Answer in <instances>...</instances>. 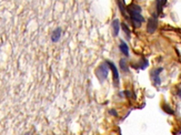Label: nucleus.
Instances as JSON below:
<instances>
[{"label":"nucleus","mask_w":181,"mask_h":135,"mask_svg":"<svg viewBox=\"0 0 181 135\" xmlns=\"http://www.w3.org/2000/svg\"><path fill=\"white\" fill-rule=\"evenodd\" d=\"M120 27H121V23L119 22L118 19H114L112 21V30H113V36L117 37L119 34V31H120Z\"/></svg>","instance_id":"0eeeda50"},{"label":"nucleus","mask_w":181,"mask_h":135,"mask_svg":"<svg viewBox=\"0 0 181 135\" xmlns=\"http://www.w3.org/2000/svg\"><path fill=\"white\" fill-rule=\"evenodd\" d=\"M162 68H158V69H154L151 71V79L153 81V83L156 86H159L161 83V80H160V73L162 72Z\"/></svg>","instance_id":"20e7f679"},{"label":"nucleus","mask_w":181,"mask_h":135,"mask_svg":"<svg viewBox=\"0 0 181 135\" xmlns=\"http://www.w3.org/2000/svg\"><path fill=\"white\" fill-rule=\"evenodd\" d=\"M110 113H111V114H113V115H114V116H117V115H118V114H117V113H116V111H114V110H111V111H110Z\"/></svg>","instance_id":"ddd939ff"},{"label":"nucleus","mask_w":181,"mask_h":135,"mask_svg":"<svg viewBox=\"0 0 181 135\" xmlns=\"http://www.w3.org/2000/svg\"><path fill=\"white\" fill-rule=\"evenodd\" d=\"M157 16H158V14H154V16H152L150 19L148 20V23H147V31L149 32V33H153V32H156L157 28H158Z\"/></svg>","instance_id":"7ed1b4c3"},{"label":"nucleus","mask_w":181,"mask_h":135,"mask_svg":"<svg viewBox=\"0 0 181 135\" xmlns=\"http://www.w3.org/2000/svg\"><path fill=\"white\" fill-rule=\"evenodd\" d=\"M121 28L123 29V31H124V33H126V36H127V38H129L130 39V37H131V32L130 30H129V28H128V26L126 24V23H121Z\"/></svg>","instance_id":"9d476101"},{"label":"nucleus","mask_w":181,"mask_h":135,"mask_svg":"<svg viewBox=\"0 0 181 135\" xmlns=\"http://www.w3.org/2000/svg\"><path fill=\"white\" fill-rule=\"evenodd\" d=\"M127 11L130 14V19L133 22V26L136 28H139L141 23L144 21L142 14H141V7L136 5V3H132V5L127 7Z\"/></svg>","instance_id":"f257e3e1"},{"label":"nucleus","mask_w":181,"mask_h":135,"mask_svg":"<svg viewBox=\"0 0 181 135\" xmlns=\"http://www.w3.org/2000/svg\"><path fill=\"white\" fill-rule=\"evenodd\" d=\"M163 110L167 111V113H169V114H173V111L171 110L170 107H168V105H163Z\"/></svg>","instance_id":"f8f14e48"},{"label":"nucleus","mask_w":181,"mask_h":135,"mask_svg":"<svg viewBox=\"0 0 181 135\" xmlns=\"http://www.w3.org/2000/svg\"><path fill=\"white\" fill-rule=\"evenodd\" d=\"M61 29L60 28H57V29H55L53 32L51 33V41L52 42H58L60 40L61 38Z\"/></svg>","instance_id":"423d86ee"},{"label":"nucleus","mask_w":181,"mask_h":135,"mask_svg":"<svg viewBox=\"0 0 181 135\" xmlns=\"http://www.w3.org/2000/svg\"><path fill=\"white\" fill-rule=\"evenodd\" d=\"M117 2H118V6H119V9L120 11L122 12V14H123V17H126V18H128V16H127V9H126V7H124V3H123V1L122 0H117Z\"/></svg>","instance_id":"1a4fd4ad"},{"label":"nucleus","mask_w":181,"mask_h":135,"mask_svg":"<svg viewBox=\"0 0 181 135\" xmlns=\"http://www.w3.org/2000/svg\"><path fill=\"white\" fill-rule=\"evenodd\" d=\"M106 62L108 63L109 68H110L111 71H112V74H113V81H114L116 86H118V85H119V72H118V69L116 68L114 63L110 62V61H106Z\"/></svg>","instance_id":"39448f33"},{"label":"nucleus","mask_w":181,"mask_h":135,"mask_svg":"<svg viewBox=\"0 0 181 135\" xmlns=\"http://www.w3.org/2000/svg\"><path fill=\"white\" fill-rule=\"evenodd\" d=\"M119 48H120V51L126 55V57H128L129 55V47H128V44L126 43L124 41H121L120 42V45H119Z\"/></svg>","instance_id":"6e6552de"},{"label":"nucleus","mask_w":181,"mask_h":135,"mask_svg":"<svg viewBox=\"0 0 181 135\" xmlns=\"http://www.w3.org/2000/svg\"><path fill=\"white\" fill-rule=\"evenodd\" d=\"M25 135H30V133H26Z\"/></svg>","instance_id":"2eb2a0df"},{"label":"nucleus","mask_w":181,"mask_h":135,"mask_svg":"<svg viewBox=\"0 0 181 135\" xmlns=\"http://www.w3.org/2000/svg\"><path fill=\"white\" fill-rule=\"evenodd\" d=\"M108 72H109V68H108V63L107 62L102 63L100 67L97 69L96 74H97L98 79L100 80V82L104 81V80L107 79V76H108Z\"/></svg>","instance_id":"f03ea898"},{"label":"nucleus","mask_w":181,"mask_h":135,"mask_svg":"<svg viewBox=\"0 0 181 135\" xmlns=\"http://www.w3.org/2000/svg\"><path fill=\"white\" fill-rule=\"evenodd\" d=\"M177 94H178V96H179V97L181 99V89H179V90H178V93H177Z\"/></svg>","instance_id":"4468645a"},{"label":"nucleus","mask_w":181,"mask_h":135,"mask_svg":"<svg viewBox=\"0 0 181 135\" xmlns=\"http://www.w3.org/2000/svg\"><path fill=\"white\" fill-rule=\"evenodd\" d=\"M120 68L122 69L123 72H128V64H127V61L124 59L120 60Z\"/></svg>","instance_id":"9b49d317"}]
</instances>
